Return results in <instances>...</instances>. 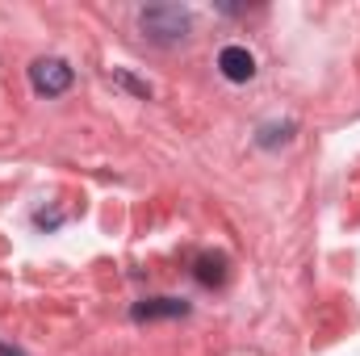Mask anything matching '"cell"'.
Returning <instances> with one entry per match:
<instances>
[{"label":"cell","instance_id":"obj_2","mask_svg":"<svg viewBox=\"0 0 360 356\" xmlns=\"http://www.w3.org/2000/svg\"><path fill=\"white\" fill-rule=\"evenodd\" d=\"M30 84L38 96H59L72 89V68L63 59H34L30 63Z\"/></svg>","mask_w":360,"mask_h":356},{"label":"cell","instance_id":"obj_4","mask_svg":"<svg viewBox=\"0 0 360 356\" xmlns=\"http://www.w3.org/2000/svg\"><path fill=\"white\" fill-rule=\"evenodd\" d=\"M218 68H222V76L235 80V84H243V80L256 76V59H252L243 46H226V51L218 55Z\"/></svg>","mask_w":360,"mask_h":356},{"label":"cell","instance_id":"obj_7","mask_svg":"<svg viewBox=\"0 0 360 356\" xmlns=\"http://www.w3.org/2000/svg\"><path fill=\"white\" fill-rule=\"evenodd\" d=\"M289 130H293V126H285V130H281V139H289ZM260 143H264V147H272V143H276V126H272V130H264V134H260Z\"/></svg>","mask_w":360,"mask_h":356},{"label":"cell","instance_id":"obj_5","mask_svg":"<svg viewBox=\"0 0 360 356\" xmlns=\"http://www.w3.org/2000/svg\"><path fill=\"white\" fill-rule=\"evenodd\" d=\"M197 281L201 285H222L226 281V256H218V252L197 256Z\"/></svg>","mask_w":360,"mask_h":356},{"label":"cell","instance_id":"obj_8","mask_svg":"<svg viewBox=\"0 0 360 356\" xmlns=\"http://www.w3.org/2000/svg\"><path fill=\"white\" fill-rule=\"evenodd\" d=\"M0 356H17V352H13V348H0Z\"/></svg>","mask_w":360,"mask_h":356},{"label":"cell","instance_id":"obj_3","mask_svg":"<svg viewBox=\"0 0 360 356\" xmlns=\"http://www.w3.org/2000/svg\"><path fill=\"white\" fill-rule=\"evenodd\" d=\"M130 314H134L139 323H151V319H184L188 306H184L180 298H147V302H139Z\"/></svg>","mask_w":360,"mask_h":356},{"label":"cell","instance_id":"obj_1","mask_svg":"<svg viewBox=\"0 0 360 356\" xmlns=\"http://www.w3.org/2000/svg\"><path fill=\"white\" fill-rule=\"evenodd\" d=\"M139 25H143L147 38H155V42L168 46V42H180V38L188 34L193 17H188V8H180V4H151V8L139 13Z\"/></svg>","mask_w":360,"mask_h":356},{"label":"cell","instance_id":"obj_6","mask_svg":"<svg viewBox=\"0 0 360 356\" xmlns=\"http://www.w3.org/2000/svg\"><path fill=\"white\" fill-rule=\"evenodd\" d=\"M113 80H117V84H122V89H130V92H134V96H143V101H147V96H151V89H147V84H143V80H134V76H130V72H122V68H117V72H113Z\"/></svg>","mask_w":360,"mask_h":356}]
</instances>
